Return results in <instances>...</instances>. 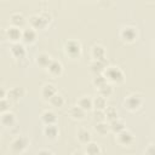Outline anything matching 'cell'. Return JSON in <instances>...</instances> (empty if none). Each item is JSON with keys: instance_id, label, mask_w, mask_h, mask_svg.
<instances>
[{"instance_id": "9c48e42d", "label": "cell", "mask_w": 155, "mask_h": 155, "mask_svg": "<svg viewBox=\"0 0 155 155\" xmlns=\"http://www.w3.org/2000/svg\"><path fill=\"white\" fill-rule=\"evenodd\" d=\"M107 67H108V62L105 58L104 59H92V62L90 63V69L94 74L103 73Z\"/></svg>"}, {"instance_id": "d6a6232c", "label": "cell", "mask_w": 155, "mask_h": 155, "mask_svg": "<svg viewBox=\"0 0 155 155\" xmlns=\"http://www.w3.org/2000/svg\"><path fill=\"white\" fill-rule=\"evenodd\" d=\"M93 119H94V120H97V121H104V120H105L104 110L96 109V110H94V113H93Z\"/></svg>"}, {"instance_id": "603a6c76", "label": "cell", "mask_w": 155, "mask_h": 155, "mask_svg": "<svg viewBox=\"0 0 155 155\" xmlns=\"http://www.w3.org/2000/svg\"><path fill=\"white\" fill-rule=\"evenodd\" d=\"M91 139H92V136H91V132H90L88 130H86V128H80V130L78 131V140H79L81 144L86 145L87 143L91 142Z\"/></svg>"}, {"instance_id": "4fadbf2b", "label": "cell", "mask_w": 155, "mask_h": 155, "mask_svg": "<svg viewBox=\"0 0 155 155\" xmlns=\"http://www.w3.org/2000/svg\"><path fill=\"white\" fill-rule=\"evenodd\" d=\"M10 51H11L12 57L16 58V59H22V58L25 57V48L19 42H13V45L10 48Z\"/></svg>"}, {"instance_id": "f546056e", "label": "cell", "mask_w": 155, "mask_h": 155, "mask_svg": "<svg viewBox=\"0 0 155 155\" xmlns=\"http://www.w3.org/2000/svg\"><path fill=\"white\" fill-rule=\"evenodd\" d=\"M104 114H105V120L108 122L117 119V110L114 108V107H107L104 109Z\"/></svg>"}, {"instance_id": "8992f818", "label": "cell", "mask_w": 155, "mask_h": 155, "mask_svg": "<svg viewBox=\"0 0 155 155\" xmlns=\"http://www.w3.org/2000/svg\"><path fill=\"white\" fill-rule=\"evenodd\" d=\"M28 144H29V142H28V139H27L25 137L18 136L17 138H15V139L11 142V145H10V147H11L12 153H15V154H21V153H23V151L27 149Z\"/></svg>"}, {"instance_id": "ffe728a7", "label": "cell", "mask_w": 155, "mask_h": 155, "mask_svg": "<svg viewBox=\"0 0 155 155\" xmlns=\"http://www.w3.org/2000/svg\"><path fill=\"white\" fill-rule=\"evenodd\" d=\"M41 121L45 125H51V124H57V115L52 110H45L41 113Z\"/></svg>"}, {"instance_id": "836d02e7", "label": "cell", "mask_w": 155, "mask_h": 155, "mask_svg": "<svg viewBox=\"0 0 155 155\" xmlns=\"http://www.w3.org/2000/svg\"><path fill=\"white\" fill-rule=\"evenodd\" d=\"M144 153H145V154H150V155H155V144H150V145L145 149Z\"/></svg>"}, {"instance_id": "52a82bcc", "label": "cell", "mask_w": 155, "mask_h": 155, "mask_svg": "<svg viewBox=\"0 0 155 155\" xmlns=\"http://www.w3.org/2000/svg\"><path fill=\"white\" fill-rule=\"evenodd\" d=\"M116 140H117V143H119L120 145L127 147V145H130V144L133 143L134 137H133V134H132L131 131H128V130L125 128L124 131L116 133Z\"/></svg>"}, {"instance_id": "1f68e13d", "label": "cell", "mask_w": 155, "mask_h": 155, "mask_svg": "<svg viewBox=\"0 0 155 155\" xmlns=\"http://www.w3.org/2000/svg\"><path fill=\"white\" fill-rule=\"evenodd\" d=\"M10 99L6 97V98H0V111L1 113H5L10 108Z\"/></svg>"}, {"instance_id": "4316f807", "label": "cell", "mask_w": 155, "mask_h": 155, "mask_svg": "<svg viewBox=\"0 0 155 155\" xmlns=\"http://www.w3.org/2000/svg\"><path fill=\"white\" fill-rule=\"evenodd\" d=\"M93 108L99 109V110H104L107 108V98L101 96V94H97L93 98Z\"/></svg>"}, {"instance_id": "6da1fadb", "label": "cell", "mask_w": 155, "mask_h": 155, "mask_svg": "<svg viewBox=\"0 0 155 155\" xmlns=\"http://www.w3.org/2000/svg\"><path fill=\"white\" fill-rule=\"evenodd\" d=\"M52 17L48 12H41L38 15H31L29 17V24L35 30H42L47 28V25L51 23Z\"/></svg>"}, {"instance_id": "2e32d148", "label": "cell", "mask_w": 155, "mask_h": 155, "mask_svg": "<svg viewBox=\"0 0 155 155\" xmlns=\"http://www.w3.org/2000/svg\"><path fill=\"white\" fill-rule=\"evenodd\" d=\"M10 23H11V25L22 28V27L25 25L27 19H25V17H24L22 13H19V12H15V13H12V15L10 16Z\"/></svg>"}, {"instance_id": "7a4b0ae2", "label": "cell", "mask_w": 155, "mask_h": 155, "mask_svg": "<svg viewBox=\"0 0 155 155\" xmlns=\"http://www.w3.org/2000/svg\"><path fill=\"white\" fill-rule=\"evenodd\" d=\"M103 74L107 78V80L113 84H121L125 80L124 71L119 67H115V65H108L105 70L103 71Z\"/></svg>"}, {"instance_id": "484cf974", "label": "cell", "mask_w": 155, "mask_h": 155, "mask_svg": "<svg viewBox=\"0 0 155 155\" xmlns=\"http://www.w3.org/2000/svg\"><path fill=\"white\" fill-rule=\"evenodd\" d=\"M85 153L88 154V155H97V154H101L102 153V149H101V147L97 143H94V142L91 140L90 143L86 144Z\"/></svg>"}, {"instance_id": "7c38bea8", "label": "cell", "mask_w": 155, "mask_h": 155, "mask_svg": "<svg viewBox=\"0 0 155 155\" xmlns=\"http://www.w3.org/2000/svg\"><path fill=\"white\" fill-rule=\"evenodd\" d=\"M46 69H47V73L51 76H59L63 73V65H62V63L59 61H56V59H52V62L48 64V67Z\"/></svg>"}, {"instance_id": "277c9868", "label": "cell", "mask_w": 155, "mask_h": 155, "mask_svg": "<svg viewBox=\"0 0 155 155\" xmlns=\"http://www.w3.org/2000/svg\"><path fill=\"white\" fill-rule=\"evenodd\" d=\"M142 104H143V99H142V97H140L139 94H137V93H132V94L127 96V97L125 98V101H124L125 108H126L127 110H130V111H136V110H138V109L142 107Z\"/></svg>"}, {"instance_id": "3957f363", "label": "cell", "mask_w": 155, "mask_h": 155, "mask_svg": "<svg viewBox=\"0 0 155 155\" xmlns=\"http://www.w3.org/2000/svg\"><path fill=\"white\" fill-rule=\"evenodd\" d=\"M64 53L70 58H79L81 56V44L78 40H68L64 46Z\"/></svg>"}, {"instance_id": "9a60e30c", "label": "cell", "mask_w": 155, "mask_h": 155, "mask_svg": "<svg viewBox=\"0 0 155 155\" xmlns=\"http://www.w3.org/2000/svg\"><path fill=\"white\" fill-rule=\"evenodd\" d=\"M0 121H1V125L5 126V127H11L16 124V116L13 113H11L10 110L5 111V113H1V117H0Z\"/></svg>"}, {"instance_id": "4dcf8cb0", "label": "cell", "mask_w": 155, "mask_h": 155, "mask_svg": "<svg viewBox=\"0 0 155 155\" xmlns=\"http://www.w3.org/2000/svg\"><path fill=\"white\" fill-rule=\"evenodd\" d=\"M97 91H98V94H101V96H103V97L107 98V97H109V96L113 93V86H111L109 82H107V84H104L103 86L98 87Z\"/></svg>"}, {"instance_id": "e0dca14e", "label": "cell", "mask_w": 155, "mask_h": 155, "mask_svg": "<svg viewBox=\"0 0 155 155\" xmlns=\"http://www.w3.org/2000/svg\"><path fill=\"white\" fill-rule=\"evenodd\" d=\"M36 36H38L36 30H35L34 28H31V27H30V28H28V29H24V30H23L22 41H23V42H25V44H33V42H35Z\"/></svg>"}, {"instance_id": "7402d4cb", "label": "cell", "mask_w": 155, "mask_h": 155, "mask_svg": "<svg viewBox=\"0 0 155 155\" xmlns=\"http://www.w3.org/2000/svg\"><path fill=\"white\" fill-rule=\"evenodd\" d=\"M78 105H80L82 109L88 111L93 108V98H91L90 96H82L78 99Z\"/></svg>"}, {"instance_id": "d6986e66", "label": "cell", "mask_w": 155, "mask_h": 155, "mask_svg": "<svg viewBox=\"0 0 155 155\" xmlns=\"http://www.w3.org/2000/svg\"><path fill=\"white\" fill-rule=\"evenodd\" d=\"M35 62H36V64H38L39 67H41V68H47L48 64L52 62V58H51V56H50L48 53L41 52V53H39V54L36 56Z\"/></svg>"}, {"instance_id": "5bb4252c", "label": "cell", "mask_w": 155, "mask_h": 155, "mask_svg": "<svg viewBox=\"0 0 155 155\" xmlns=\"http://www.w3.org/2000/svg\"><path fill=\"white\" fill-rule=\"evenodd\" d=\"M68 113H69V116H70L71 119H74V120H84L87 111H86L85 109H82L80 105L76 104V105L71 107Z\"/></svg>"}, {"instance_id": "44dd1931", "label": "cell", "mask_w": 155, "mask_h": 155, "mask_svg": "<svg viewBox=\"0 0 155 155\" xmlns=\"http://www.w3.org/2000/svg\"><path fill=\"white\" fill-rule=\"evenodd\" d=\"M91 56L93 59H104L105 58V48L102 45L96 44L91 48Z\"/></svg>"}, {"instance_id": "d590c367", "label": "cell", "mask_w": 155, "mask_h": 155, "mask_svg": "<svg viewBox=\"0 0 155 155\" xmlns=\"http://www.w3.org/2000/svg\"><path fill=\"white\" fill-rule=\"evenodd\" d=\"M38 154H40V155H41V154H51V155H52L53 151H51V150H48V149H44V150H39Z\"/></svg>"}, {"instance_id": "ac0fdd59", "label": "cell", "mask_w": 155, "mask_h": 155, "mask_svg": "<svg viewBox=\"0 0 155 155\" xmlns=\"http://www.w3.org/2000/svg\"><path fill=\"white\" fill-rule=\"evenodd\" d=\"M44 134L48 138V139H56L59 134V130L56 126V124H51V125H45L44 127Z\"/></svg>"}, {"instance_id": "f1b7e54d", "label": "cell", "mask_w": 155, "mask_h": 155, "mask_svg": "<svg viewBox=\"0 0 155 155\" xmlns=\"http://www.w3.org/2000/svg\"><path fill=\"white\" fill-rule=\"evenodd\" d=\"M107 82H109V81L107 80V78L104 76L103 73H101V74H94V78L92 79V84H93V86H94L96 88L103 86V85L107 84Z\"/></svg>"}, {"instance_id": "30bf717a", "label": "cell", "mask_w": 155, "mask_h": 155, "mask_svg": "<svg viewBox=\"0 0 155 155\" xmlns=\"http://www.w3.org/2000/svg\"><path fill=\"white\" fill-rule=\"evenodd\" d=\"M40 92H41V97H42L45 101H50V98L57 93V88H56V86H54L53 84L46 82V84L42 85Z\"/></svg>"}, {"instance_id": "5b68a950", "label": "cell", "mask_w": 155, "mask_h": 155, "mask_svg": "<svg viewBox=\"0 0 155 155\" xmlns=\"http://www.w3.org/2000/svg\"><path fill=\"white\" fill-rule=\"evenodd\" d=\"M137 29L132 25H125L121 28L120 30V38L122 39V41L127 42V44H132L136 41L137 39Z\"/></svg>"}, {"instance_id": "83f0119b", "label": "cell", "mask_w": 155, "mask_h": 155, "mask_svg": "<svg viewBox=\"0 0 155 155\" xmlns=\"http://www.w3.org/2000/svg\"><path fill=\"white\" fill-rule=\"evenodd\" d=\"M50 104L52 105V107H54V108H62L63 105H64V103H65V101H64V98H63V96L62 94H59L58 92L54 94V96H52L51 98H50Z\"/></svg>"}, {"instance_id": "ba28073f", "label": "cell", "mask_w": 155, "mask_h": 155, "mask_svg": "<svg viewBox=\"0 0 155 155\" xmlns=\"http://www.w3.org/2000/svg\"><path fill=\"white\" fill-rule=\"evenodd\" d=\"M6 35H7V39L12 42H18L19 40H22V36H23V31L21 28L18 27H15V25H11L6 29Z\"/></svg>"}, {"instance_id": "cb8c5ba5", "label": "cell", "mask_w": 155, "mask_h": 155, "mask_svg": "<svg viewBox=\"0 0 155 155\" xmlns=\"http://www.w3.org/2000/svg\"><path fill=\"white\" fill-rule=\"evenodd\" d=\"M94 130H96V132L98 134L105 136L110 131V125H109V122L107 120H104V121H97V124L94 126Z\"/></svg>"}, {"instance_id": "e575fe53", "label": "cell", "mask_w": 155, "mask_h": 155, "mask_svg": "<svg viewBox=\"0 0 155 155\" xmlns=\"http://www.w3.org/2000/svg\"><path fill=\"white\" fill-rule=\"evenodd\" d=\"M7 97V91L2 87L1 90H0V98H6Z\"/></svg>"}, {"instance_id": "d4e9b609", "label": "cell", "mask_w": 155, "mask_h": 155, "mask_svg": "<svg viewBox=\"0 0 155 155\" xmlns=\"http://www.w3.org/2000/svg\"><path fill=\"white\" fill-rule=\"evenodd\" d=\"M109 125H110V131L114 132L115 134L119 133V132H121V131H124V130L126 128L124 121H121V120H119V119H115V120L110 121Z\"/></svg>"}, {"instance_id": "8fae6325", "label": "cell", "mask_w": 155, "mask_h": 155, "mask_svg": "<svg viewBox=\"0 0 155 155\" xmlns=\"http://www.w3.org/2000/svg\"><path fill=\"white\" fill-rule=\"evenodd\" d=\"M24 96H25V88L24 87L16 86V87L7 90V98L11 101H18V99L23 98Z\"/></svg>"}]
</instances>
